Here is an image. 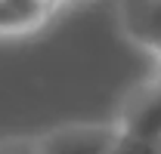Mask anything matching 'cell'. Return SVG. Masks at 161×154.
I'll return each mask as SVG.
<instances>
[{"label": "cell", "mask_w": 161, "mask_h": 154, "mask_svg": "<svg viewBox=\"0 0 161 154\" xmlns=\"http://www.w3.org/2000/svg\"><path fill=\"white\" fill-rule=\"evenodd\" d=\"M124 142L121 151H161V74L133 86L118 108Z\"/></svg>", "instance_id": "obj_2"}, {"label": "cell", "mask_w": 161, "mask_h": 154, "mask_svg": "<svg viewBox=\"0 0 161 154\" xmlns=\"http://www.w3.org/2000/svg\"><path fill=\"white\" fill-rule=\"evenodd\" d=\"M56 13L50 0H0V37L34 34L56 19Z\"/></svg>", "instance_id": "obj_4"}, {"label": "cell", "mask_w": 161, "mask_h": 154, "mask_svg": "<svg viewBox=\"0 0 161 154\" xmlns=\"http://www.w3.org/2000/svg\"><path fill=\"white\" fill-rule=\"evenodd\" d=\"M115 16L121 34L155 59L161 74V0H115Z\"/></svg>", "instance_id": "obj_3"}, {"label": "cell", "mask_w": 161, "mask_h": 154, "mask_svg": "<svg viewBox=\"0 0 161 154\" xmlns=\"http://www.w3.org/2000/svg\"><path fill=\"white\" fill-rule=\"evenodd\" d=\"M118 117L96 120V123H62L37 136H22L19 142H0V151H34V154H115L121 151Z\"/></svg>", "instance_id": "obj_1"}]
</instances>
